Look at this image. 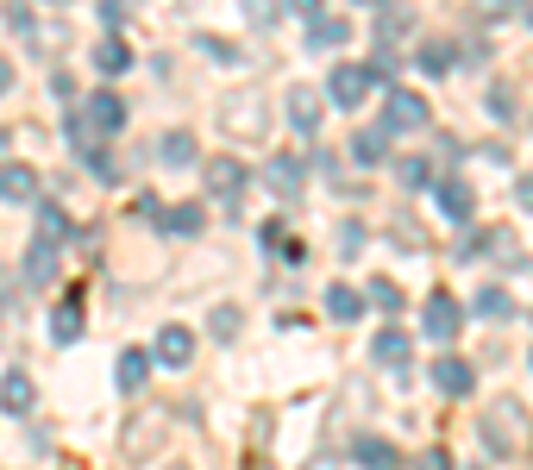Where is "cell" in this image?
Masks as SVG:
<instances>
[{"instance_id":"cell-4","label":"cell","mask_w":533,"mask_h":470,"mask_svg":"<svg viewBox=\"0 0 533 470\" xmlns=\"http://www.w3.org/2000/svg\"><path fill=\"white\" fill-rule=\"evenodd\" d=\"M370 88H377V76H370L364 63H333V76H327V94H333L339 107H358Z\"/></svg>"},{"instance_id":"cell-2","label":"cell","mask_w":533,"mask_h":470,"mask_svg":"<svg viewBox=\"0 0 533 470\" xmlns=\"http://www.w3.org/2000/svg\"><path fill=\"white\" fill-rule=\"evenodd\" d=\"M201 176H207V195H214L220 207H239V195H245V163L239 157H207L201 163Z\"/></svg>"},{"instance_id":"cell-11","label":"cell","mask_w":533,"mask_h":470,"mask_svg":"<svg viewBox=\"0 0 533 470\" xmlns=\"http://www.w3.org/2000/svg\"><path fill=\"white\" fill-rule=\"evenodd\" d=\"M189 358H195V333L189 326H164V333H157V364L189 370Z\"/></svg>"},{"instance_id":"cell-35","label":"cell","mask_w":533,"mask_h":470,"mask_svg":"<svg viewBox=\"0 0 533 470\" xmlns=\"http://www.w3.org/2000/svg\"><path fill=\"white\" fill-rule=\"evenodd\" d=\"M101 26H107V32L126 26V7H120V0H107V7H101Z\"/></svg>"},{"instance_id":"cell-28","label":"cell","mask_w":533,"mask_h":470,"mask_svg":"<svg viewBox=\"0 0 533 470\" xmlns=\"http://www.w3.org/2000/svg\"><path fill=\"white\" fill-rule=\"evenodd\" d=\"M414 26V13L408 7H396V13H377V38H383V51H389V38H402Z\"/></svg>"},{"instance_id":"cell-10","label":"cell","mask_w":533,"mask_h":470,"mask_svg":"<svg viewBox=\"0 0 533 470\" xmlns=\"http://www.w3.org/2000/svg\"><path fill=\"white\" fill-rule=\"evenodd\" d=\"M0 201H7V207L38 201V176L26 170V163H0Z\"/></svg>"},{"instance_id":"cell-33","label":"cell","mask_w":533,"mask_h":470,"mask_svg":"<svg viewBox=\"0 0 533 470\" xmlns=\"http://www.w3.org/2000/svg\"><path fill=\"white\" fill-rule=\"evenodd\" d=\"M414 470H452V452H446V445H433V452L414 458Z\"/></svg>"},{"instance_id":"cell-14","label":"cell","mask_w":533,"mask_h":470,"mask_svg":"<svg viewBox=\"0 0 533 470\" xmlns=\"http://www.w3.org/2000/svg\"><path fill=\"white\" fill-rule=\"evenodd\" d=\"M283 107H289V126L295 132H320V94L314 88H289Z\"/></svg>"},{"instance_id":"cell-24","label":"cell","mask_w":533,"mask_h":470,"mask_svg":"<svg viewBox=\"0 0 533 470\" xmlns=\"http://www.w3.org/2000/svg\"><path fill=\"white\" fill-rule=\"evenodd\" d=\"M477 314H483V320H508V314H515V301H508V289L483 282V289H477Z\"/></svg>"},{"instance_id":"cell-17","label":"cell","mask_w":533,"mask_h":470,"mask_svg":"<svg viewBox=\"0 0 533 470\" xmlns=\"http://www.w3.org/2000/svg\"><path fill=\"white\" fill-rule=\"evenodd\" d=\"M389 138H396L389 126H370V132H358V138H352V157H358V163H389Z\"/></svg>"},{"instance_id":"cell-1","label":"cell","mask_w":533,"mask_h":470,"mask_svg":"<svg viewBox=\"0 0 533 470\" xmlns=\"http://www.w3.org/2000/svg\"><path fill=\"white\" fill-rule=\"evenodd\" d=\"M483 439H490V452L515 458L521 445H527V414H521L515 402H496L490 414H483Z\"/></svg>"},{"instance_id":"cell-6","label":"cell","mask_w":533,"mask_h":470,"mask_svg":"<svg viewBox=\"0 0 533 470\" xmlns=\"http://www.w3.org/2000/svg\"><path fill=\"white\" fill-rule=\"evenodd\" d=\"M383 126H389V132H421V126H427V101H421V94H408V88H389Z\"/></svg>"},{"instance_id":"cell-29","label":"cell","mask_w":533,"mask_h":470,"mask_svg":"<svg viewBox=\"0 0 533 470\" xmlns=\"http://www.w3.org/2000/svg\"><path fill=\"white\" fill-rule=\"evenodd\" d=\"M157 151H164V163H189L195 157V138L176 126V132H164V145H157Z\"/></svg>"},{"instance_id":"cell-7","label":"cell","mask_w":533,"mask_h":470,"mask_svg":"<svg viewBox=\"0 0 533 470\" xmlns=\"http://www.w3.org/2000/svg\"><path fill=\"white\" fill-rule=\"evenodd\" d=\"M295 13L308 19V44H314V51H333V44H345V38H352V26H345V19H333V13H320L314 0H301Z\"/></svg>"},{"instance_id":"cell-21","label":"cell","mask_w":533,"mask_h":470,"mask_svg":"<svg viewBox=\"0 0 533 470\" xmlns=\"http://www.w3.org/2000/svg\"><path fill=\"white\" fill-rule=\"evenodd\" d=\"M377 364H389V370L408 364V333H402V326H383V333H377Z\"/></svg>"},{"instance_id":"cell-23","label":"cell","mask_w":533,"mask_h":470,"mask_svg":"<svg viewBox=\"0 0 533 470\" xmlns=\"http://www.w3.org/2000/svg\"><path fill=\"white\" fill-rule=\"evenodd\" d=\"M327 314H333V320H358V314H364V295L345 289V282H333V289H327Z\"/></svg>"},{"instance_id":"cell-15","label":"cell","mask_w":533,"mask_h":470,"mask_svg":"<svg viewBox=\"0 0 533 470\" xmlns=\"http://www.w3.org/2000/svg\"><path fill=\"white\" fill-rule=\"evenodd\" d=\"M352 452H358V464H364V470H402V452H396L389 439H377V433H364Z\"/></svg>"},{"instance_id":"cell-30","label":"cell","mask_w":533,"mask_h":470,"mask_svg":"<svg viewBox=\"0 0 533 470\" xmlns=\"http://www.w3.org/2000/svg\"><path fill=\"white\" fill-rule=\"evenodd\" d=\"M38 226H44V239H51V245L69 232V220H63V207H57V201H38Z\"/></svg>"},{"instance_id":"cell-34","label":"cell","mask_w":533,"mask_h":470,"mask_svg":"<svg viewBox=\"0 0 533 470\" xmlns=\"http://www.w3.org/2000/svg\"><path fill=\"white\" fill-rule=\"evenodd\" d=\"M483 107H490L496 120H508V113H515V101H508V88H490V101H483Z\"/></svg>"},{"instance_id":"cell-16","label":"cell","mask_w":533,"mask_h":470,"mask_svg":"<svg viewBox=\"0 0 533 470\" xmlns=\"http://www.w3.org/2000/svg\"><path fill=\"white\" fill-rule=\"evenodd\" d=\"M51 276H57V245H51V239H32V251H26V282H32V289H44Z\"/></svg>"},{"instance_id":"cell-5","label":"cell","mask_w":533,"mask_h":470,"mask_svg":"<svg viewBox=\"0 0 533 470\" xmlns=\"http://www.w3.org/2000/svg\"><path fill=\"white\" fill-rule=\"evenodd\" d=\"M433 207H439V214H446L452 226H465V220H471V207H477V195H471V182H465V176H439V182H433Z\"/></svg>"},{"instance_id":"cell-20","label":"cell","mask_w":533,"mask_h":470,"mask_svg":"<svg viewBox=\"0 0 533 470\" xmlns=\"http://www.w3.org/2000/svg\"><path fill=\"white\" fill-rule=\"evenodd\" d=\"M483 251H496V264H502V270H521V264H527V257H521V239H515L508 226H496L490 239H483Z\"/></svg>"},{"instance_id":"cell-38","label":"cell","mask_w":533,"mask_h":470,"mask_svg":"<svg viewBox=\"0 0 533 470\" xmlns=\"http://www.w3.org/2000/svg\"><path fill=\"white\" fill-rule=\"evenodd\" d=\"M7 88H13V63H7V57H0V94H7Z\"/></svg>"},{"instance_id":"cell-19","label":"cell","mask_w":533,"mask_h":470,"mask_svg":"<svg viewBox=\"0 0 533 470\" xmlns=\"http://www.w3.org/2000/svg\"><path fill=\"white\" fill-rule=\"evenodd\" d=\"M0 408L32 414V376H26V370H7V383H0Z\"/></svg>"},{"instance_id":"cell-37","label":"cell","mask_w":533,"mask_h":470,"mask_svg":"<svg viewBox=\"0 0 533 470\" xmlns=\"http://www.w3.org/2000/svg\"><path fill=\"white\" fill-rule=\"evenodd\" d=\"M515 201H521V207H533V176H521V182H515Z\"/></svg>"},{"instance_id":"cell-12","label":"cell","mask_w":533,"mask_h":470,"mask_svg":"<svg viewBox=\"0 0 533 470\" xmlns=\"http://www.w3.org/2000/svg\"><path fill=\"white\" fill-rule=\"evenodd\" d=\"M51 339L57 345H76L82 339V295H63L57 308H51Z\"/></svg>"},{"instance_id":"cell-32","label":"cell","mask_w":533,"mask_h":470,"mask_svg":"<svg viewBox=\"0 0 533 470\" xmlns=\"http://www.w3.org/2000/svg\"><path fill=\"white\" fill-rule=\"evenodd\" d=\"M370 301H377L383 314H396V308H402V289H396L389 276H377V282H370Z\"/></svg>"},{"instance_id":"cell-18","label":"cell","mask_w":533,"mask_h":470,"mask_svg":"<svg viewBox=\"0 0 533 470\" xmlns=\"http://www.w3.org/2000/svg\"><path fill=\"white\" fill-rule=\"evenodd\" d=\"M151 358H157V351H120V389L132 395V389H145V376H151Z\"/></svg>"},{"instance_id":"cell-8","label":"cell","mask_w":533,"mask_h":470,"mask_svg":"<svg viewBox=\"0 0 533 470\" xmlns=\"http://www.w3.org/2000/svg\"><path fill=\"white\" fill-rule=\"evenodd\" d=\"M458 326H465V314H458V301H452L446 289H433V295H427V339L452 345V339H458Z\"/></svg>"},{"instance_id":"cell-25","label":"cell","mask_w":533,"mask_h":470,"mask_svg":"<svg viewBox=\"0 0 533 470\" xmlns=\"http://www.w3.org/2000/svg\"><path fill=\"white\" fill-rule=\"evenodd\" d=\"M452 63H458V57H452L446 38H427V44H421V69H427V76H446Z\"/></svg>"},{"instance_id":"cell-26","label":"cell","mask_w":533,"mask_h":470,"mask_svg":"<svg viewBox=\"0 0 533 470\" xmlns=\"http://www.w3.org/2000/svg\"><path fill=\"white\" fill-rule=\"evenodd\" d=\"M270 188H276V195H295V188H301V157H276L270 163Z\"/></svg>"},{"instance_id":"cell-3","label":"cell","mask_w":533,"mask_h":470,"mask_svg":"<svg viewBox=\"0 0 533 470\" xmlns=\"http://www.w3.org/2000/svg\"><path fill=\"white\" fill-rule=\"evenodd\" d=\"M220 126L233 132V138H264V132H270V113H264V101H258V94H245V101H226Z\"/></svg>"},{"instance_id":"cell-22","label":"cell","mask_w":533,"mask_h":470,"mask_svg":"<svg viewBox=\"0 0 533 470\" xmlns=\"http://www.w3.org/2000/svg\"><path fill=\"white\" fill-rule=\"evenodd\" d=\"M95 69H101V76H120V69H132L126 38H101V44H95Z\"/></svg>"},{"instance_id":"cell-36","label":"cell","mask_w":533,"mask_h":470,"mask_svg":"<svg viewBox=\"0 0 533 470\" xmlns=\"http://www.w3.org/2000/svg\"><path fill=\"white\" fill-rule=\"evenodd\" d=\"M214 333H220V339H233V333H239V320H233V308H220V314H214Z\"/></svg>"},{"instance_id":"cell-31","label":"cell","mask_w":533,"mask_h":470,"mask_svg":"<svg viewBox=\"0 0 533 470\" xmlns=\"http://www.w3.org/2000/svg\"><path fill=\"white\" fill-rule=\"evenodd\" d=\"M396 176H402L408 188H421V182H439V176H433V163H427V157H402V163H396Z\"/></svg>"},{"instance_id":"cell-39","label":"cell","mask_w":533,"mask_h":470,"mask_svg":"<svg viewBox=\"0 0 533 470\" xmlns=\"http://www.w3.org/2000/svg\"><path fill=\"white\" fill-rule=\"evenodd\" d=\"M521 19H527V26H533V7H527V13H521Z\"/></svg>"},{"instance_id":"cell-13","label":"cell","mask_w":533,"mask_h":470,"mask_svg":"<svg viewBox=\"0 0 533 470\" xmlns=\"http://www.w3.org/2000/svg\"><path fill=\"white\" fill-rule=\"evenodd\" d=\"M471 383H477V376H471L465 358H439V364H433V389H439V395H471Z\"/></svg>"},{"instance_id":"cell-9","label":"cell","mask_w":533,"mask_h":470,"mask_svg":"<svg viewBox=\"0 0 533 470\" xmlns=\"http://www.w3.org/2000/svg\"><path fill=\"white\" fill-rule=\"evenodd\" d=\"M82 107H88V126H95V132H120V126H126V101H120L113 88H95Z\"/></svg>"},{"instance_id":"cell-40","label":"cell","mask_w":533,"mask_h":470,"mask_svg":"<svg viewBox=\"0 0 533 470\" xmlns=\"http://www.w3.org/2000/svg\"><path fill=\"white\" fill-rule=\"evenodd\" d=\"M0 151H7V132H0Z\"/></svg>"},{"instance_id":"cell-27","label":"cell","mask_w":533,"mask_h":470,"mask_svg":"<svg viewBox=\"0 0 533 470\" xmlns=\"http://www.w3.org/2000/svg\"><path fill=\"white\" fill-rule=\"evenodd\" d=\"M201 226H207L201 207H170V214H164V232H189V239H195Z\"/></svg>"}]
</instances>
